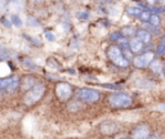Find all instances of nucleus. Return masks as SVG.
Here are the masks:
<instances>
[{
    "label": "nucleus",
    "mask_w": 165,
    "mask_h": 139,
    "mask_svg": "<svg viewBox=\"0 0 165 139\" xmlns=\"http://www.w3.org/2000/svg\"><path fill=\"white\" fill-rule=\"evenodd\" d=\"M44 93H45V85L39 83L34 86L31 90L27 92V94H26L23 98V102L27 104V106H32V104H35L36 102H39L41 99Z\"/></svg>",
    "instance_id": "nucleus-1"
},
{
    "label": "nucleus",
    "mask_w": 165,
    "mask_h": 139,
    "mask_svg": "<svg viewBox=\"0 0 165 139\" xmlns=\"http://www.w3.org/2000/svg\"><path fill=\"white\" fill-rule=\"evenodd\" d=\"M108 103L114 108H126L132 104V97L125 93H114L108 97Z\"/></svg>",
    "instance_id": "nucleus-2"
},
{
    "label": "nucleus",
    "mask_w": 165,
    "mask_h": 139,
    "mask_svg": "<svg viewBox=\"0 0 165 139\" xmlns=\"http://www.w3.org/2000/svg\"><path fill=\"white\" fill-rule=\"evenodd\" d=\"M107 56L110 58L111 62H114V65L119 67H128L129 66V61L124 57L123 52L119 47H110L107 50Z\"/></svg>",
    "instance_id": "nucleus-3"
},
{
    "label": "nucleus",
    "mask_w": 165,
    "mask_h": 139,
    "mask_svg": "<svg viewBox=\"0 0 165 139\" xmlns=\"http://www.w3.org/2000/svg\"><path fill=\"white\" fill-rule=\"evenodd\" d=\"M76 97H77V99L86 102V103H95V102L99 101L101 94L94 89H85L84 88V89L76 90Z\"/></svg>",
    "instance_id": "nucleus-4"
},
{
    "label": "nucleus",
    "mask_w": 165,
    "mask_h": 139,
    "mask_svg": "<svg viewBox=\"0 0 165 139\" xmlns=\"http://www.w3.org/2000/svg\"><path fill=\"white\" fill-rule=\"evenodd\" d=\"M56 94H57V97L61 101L70 99V97L72 95V88H71V85L67 84V83H59L56 86Z\"/></svg>",
    "instance_id": "nucleus-5"
},
{
    "label": "nucleus",
    "mask_w": 165,
    "mask_h": 139,
    "mask_svg": "<svg viewBox=\"0 0 165 139\" xmlns=\"http://www.w3.org/2000/svg\"><path fill=\"white\" fill-rule=\"evenodd\" d=\"M154 61V53H151V52H147V53L142 54V56H138L134 58L133 63L135 67L138 68H143V67H147L150 66V63Z\"/></svg>",
    "instance_id": "nucleus-6"
},
{
    "label": "nucleus",
    "mask_w": 165,
    "mask_h": 139,
    "mask_svg": "<svg viewBox=\"0 0 165 139\" xmlns=\"http://www.w3.org/2000/svg\"><path fill=\"white\" fill-rule=\"evenodd\" d=\"M133 139H149L150 137V128L147 125H140L137 126L133 130V134H132Z\"/></svg>",
    "instance_id": "nucleus-7"
},
{
    "label": "nucleus",
    "mask_w": 165,
    "mask_h": 139,
    "mask_svg": "<svg viewBox=\"0 0 165 139\" xmlns=\"http://www.w3.org/2000/svg\"><path fill=\"white\" fill-rule=\"evenodd\" d=\"M36 85L35 83V77H32V76H26L25 79H22V83H21V88L23 90H31L34 86Z\"/></svg>",
    "instance_id": "nucleus-8"
},
{
    "label": "nucleus",
    "mask_w": 165,
    "mask_h": 139,
    "mask_svg": "<svg viewBox=\"0 0 165 139\" xmlns=\"http://www.w3.org/2000/svg\"><path fill=\"white\" fill-rule=\"evenodd\" d=\"M137 40H140L142 44H147V43H150L151 40V34L149 31H146V30H140V31H137Z\"/></svg>",
    "instance_id": "nucleus-9"
},
{
    "label": "nucleus",
    "mask_w": 165,
    "mask_h": 139,
    "mask_svg": "<svg viewBox=\"0 0 165 139\" xmlns=\"http://www.w3.org/2000/svg\"><path fill=\"white\" fill-rule=\"evenodd\" d=\"M20 86V79L17 76H11V81H9V85L7 88V92L8 93H14Z\"/></svg>",
    "instance_id": "nucleus-10"
},
{
    "label": "nucleus",
    "mask_w": 165,
    "mask_h": 139,
    "mask_svg": "<svg viewBox=\"0 0 165 139\" xmlns=\"http://www.w3.org/2000/svg\"><path fill=\"white\" fill-rule=\"evenodd\" d=\"M142 43L140 40H137V39H132L129 41V47H130V50L133 52V53H138V52H141L142 50Z\"/></svg>",
    "instance_id": "nucleus-11"
},
{
    "label": "nucleus",
    "mask_w": 165,
    "mask_h": 139,
    "mask_svg": "<svg viewBox=\"0 0 165 139\" xmlns=\"http://www.w3.org/2000/svg\"><path fill=\"white\" fill-rule=\"evenodd\" d=\"M150 68H151V71L152 72H155V74H160L161 71H163V65H161V62L159 59H154L152 62L150 63Z\"/></svg>",
    "instance_id": "nucleus-12"
},
{
    "label": "nucleus",
    "mask_w": 165,
    "mask_h": 139,
    "mask_svg": "<svg viewBox=\"0 0 165 139\" xmlns=\"http://www.w3.org/2000/svg\"><path fill=\"white\" fill-rule=\"evenodd\" d=\"M117 125L114 124V123H107L105 125H102V132L103 133H114L115 130H116Z\"/></svg>",
    "instance_id": "nucleus-13"
},
{
    "label": "nucleus",
    "mask_w": 165,
    "mask_h": 139,
    "mask_svg": "<svg viewBox=\"0 0 165 139\" xmlns=\"http://www.w3.org/2000/svg\"><path fill=\"white\" fill-rule=\"evenodd\" d=\"M22 65H23L25 68H27V70H35L36 68V63L34 62L31 58H25L22 61Z\"/></svg>",
    "instance_id": "nucleus-14"
},
{
    "label": "nucleus",
    "mask_w": 165,
    "mask_h": 139,
    "mask_svg": "<svg viewBox=\"0 0 165 139\" xmlns=\"http://www.w3.org/2000/svg\"><path fill=\"white\" fill-rule=\"evenodd\" d=\"M126 12L130 14V16H134V17H140L141 16V13L143 12L140 7H129L128 9H126Z\"/></svg>",
    "instance_id": "nucleus-15"
},
{
    "label": "nucleus",
    "mask_w": 165,
    "mask_h": 139,
    "mask_svg": "<svg viewBox=\"0 0 165 139\" xmlns=\"http://www.w3.org/2000/svg\"><path fill=\"white\" fill-rule=\"evenodd\" d=\"M9 81H11V77H7V79H0V94H2V92L7 90L8 85H9Z\"/></svg>",
    "instance_id": "nucleus-16"
},
{
    "label": "nucleus",
    "mask_w": 165,
    "mask_h": 139,
    "mask_svg": "<svg viewBox=\"0 0 165 139\" xmlns=\"http://www.w3.org/2000/svg\"><path fill=\"white\" fill-rule=\"evenodd\" d=\"M11 23L14 25L16 27H21V26H22V21H21V18L17 14L11 16Z\"/></svg>",
    "instance_id": "nucleus-17"
},
{
    "label": "nucleus",
    "mask_w": 165,
    "mask_h": 139,
    "mask_svg": "<svg viewBox=\"0 0 165 139\" xmlns=\"http://www.w3.org/2000/svg\"><path fill=\"white\" fill-rule=\"evenodd\" d=\"M23 38H25L26 40H29V41L31 43V44H35V45H40V44H41V43H40L39 40H36L34 36H29V35H26V34H25V35H23Z\"/></svg>",
    "instance_id": "nucleus-18"
},
{
    "label": "nucleus",
    "mask_w": 165,
    "mask_h": 139,
    "mask_svg": "<svg viewBox=\"0 0 165 139\" xmlns=\"http://www.w3.org/2000/svg\"><path fill=\"white\" fill-rule=\"evenodd\" d=\"M140 18H141L142 21H150V18H151V14H150V12L143 11V12L141 13V16H140Z\"/></svg>",
    "instance_id": "nucleus-19"
},
{
    "label": "nucleus",
    "mask_w": 165,
    "mask_h": 139,
    "mask_svg": "<svg viewBox=\"0 0 165 139\" xmlns=\"http://www.w3.org/2000/svg\"><path fill=\"white\" fill-rule=\"evenodd\" d=\"M76 17H77V18H79V20H88V17H89V14L88 13H86V12H77L76 13Z\"/></svg>",
    "instance_id": "nucleus-20"
},
{
    "label": "nucleus",
    "mask_w": 165,
    "mask_h": 139,
    "mask_svg": "<svg viewBox=\"0 0 165 139\" xmlns=\"http://www.w3.org/2000/svg\"><path fill=\"white\" fill-rule=\"evenodd\" d=\"M158 53H159V54H164V53H165V38L163 39L161 44H160L159 48H158Z\"/></svg>",
    "instance_id": "nucleus-21"
},
{
    "label": "nucleus",
    "mask_w": 165,
    "mask_h": 139,
    "mask_svg": "<svg viewBox=\"0 0 165 139\" xmlns=\"http://www.w3.org/2000/svg\"><path fill=\"white\" fill-rule=\"evenodd\" d=\"M45 39H47L48 41H54V40H56V36H54L53 32L47 31V32H45Z\"/></svg>",
    "instance_id": "nucleus-22"
},
{
    "label": "nucleus",
    "mask_w": 165,
    "mask_h": 139,
    "mask_svg": "<svg viewBox=\"0 0 165 139\" xmlns=\"http://www.w3.org/2000/svg\"><path fill=\"white\" fill-rule=\"evenodd\" d=\"M27 23H29L30 26H35V27H39V26H40V23H39L35 18H29V20H27Z\"/></svg>",
    "instance_id": "nucleus-23"
},
{
    "label": "nucleus",
    "mask_w": 165,
    "mask_h": 139,
    "mask_svg": "<svg viewBox=\"0 0 165 139\" xmlns=\"http://www.w3.org/2000/svg\"><path fill=\"white\" fill-rule=\"evenodd\" d=\"M150 22L154 25V26H156V25H159V22H160V20H159V17L158 16H151V18H150Z\"/></svg>",
    "instance_id": "nucleus-24"
},
{
    "label": "nucleus",
    "mask_w": 165,
    "mask_h": 139,
    "mask_svg": "<svg viewBox=\"0 0 165 139\" xmlns=\"http://www.w3.org/2000/svg\"><path fill=\"white\" fill-rule=\"evenodd\" d=\"M123 32H124V35H126V36H128V35H132V34L134 32V29L129 26V27H125V29L123 30Z\"/></svg>",
    "instance_id": "nucleus-25"
},
{
    "label": "nucleus",
    "mask_w": 165,
    "mask_h": 139,
    "mask_svg": "<svg viewBox=\"0 0 165 139\" xmlns=\"http://www.w3.org/2000/svg\"><path fill=\"white\" fill-rule=\"evenodd\" d=\"M2 23L5 26V27H8V29H11V27H12V23H11V21H8L7 18H2Z\"/></svg>",
    "instance_id": "nucleus-26"
},
{
    "label": "nucleus",
    "mask_w": 165,
    "mask_h": 139,
    "mask_svg": "<svg viewBox=\"0 0 165 139\" xmlns=\"http://www.w3.org/2000/svg\"><path fill=\"white\" fill-rule=\"evenodd\" d=\"M120 36H121L120 32H115L111 35V40H117V39H120Z\"/></svg>",
    "instance_id": "nucleus-27"
},
{
    "label": "nucleus",
    "mask_w": 165,
    "mask_h": 139,
    "mask_svg": "<svg viewBox=\"0 0 165 139\" xmlns=\"http://www.w3.org/2000/svg\"><path fill=\"white\" fill-rule=\"evenodd\" d=\"M159 110H161V111H165V103H164V104H160V106H159Z\"/></svg>",
    "instance_id": "nucleus-28"
},
{
    "label": "nucleus",
    "mask_w": 165,
    "mask_h": 139,
    "mask_svg": "<svg viewBox=\"0 0 165 139\" xmlns=\"http://www.w3.org/2000/svg\"><path fill=\"white\" fill-rule=\"evenodd\" d=\"M163 71H164V74H165V67H164V68H163Z\"/></svg>",
    "instance_id": "nucleus-29"
}]
</instances>
